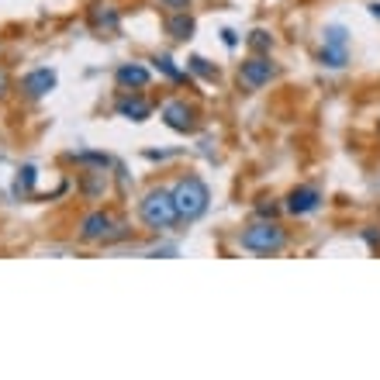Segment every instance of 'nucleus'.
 <instances>
[{"label": "nucleus", "instance_id": "aec40b11", "mask_svg": "<svg viewBox=\"0 0 380 380\" xmlns=\"http://www.w3.org/2000/svg\"><path fill=\"white\" fill-rule=\"evenodd\" d=\"M370 14H373V18H380V4H370Z\"/></svg>", "mask_w": 380, "mask_h": 380}, {"label": "nucleus", "instance_id": "dca6fc26", "mask_svg": "<svg viewBox=\"0 0 380 380\" xmlns=\"http://www.w3.org/2000/svg\"><path fill=\"white\" fill-rule=\"evenodd\" d=\"M249 46L263 52V49H270V35H266V32H252V39H249Z\"/></svg>", "mask_w": 380, "mask_h": 380}, {"label": "nucleus", "instance_id": "1a4fd4ad", "mask_svg": "<svg viewBox=\"0 0 380 380\" xmlns=\"http://www.w3.org/2000/svg\"><path fill=\"white\" fill-rule=\"evenodd\" d=\"M21 87H25L28 97H46V94L56 87V73H52V70H32Z\"/></svg>", "mask_w": 380, "mask_h": 380}, {"label": "nucleus", "instance_id": "9d476101", "mask_svg": "<svg viewBox=\"0 0 380 380\" xmlns=\"http://www.w3.org/2000/svg\"><path fill=\"white\" fill-rule=\"evenodd\" d=\"M166 32L177 39V42H187L194 35V18L187 11H173V18H166Z\"/></svg>", "mask_w": 380, "mask_h": 380}, {"label": "nucleus", "instance_id": "6ab92c4d", "mask_svg": "<svg viewBox=\"0 0 380 380\" xmlns=\"http://www.w3.org/2000/svg\"><path fill=\"white\" fill-rule=\"evenodd\" d=\"M221 35H225V46H235V42H239V39H235V32H232V28H225V32H221Z\"/></svg>", "mask_w": 380, "mask_h": 380}, {"label": "nucleus", "instance_id": "423d86ee", "mask_svg": "<svg viewBox=\"0 0 380 380\" xmlns=\"http://www.w3.org/2000/svg\"><path fill=\"white\" fill-rule=\"evenodd\" d=\"M111 228H114L111 214L94 211V214L83 218V225H80V239H87V242H108V239H111Z\"/></svg>", "mask_w": 380, "mask_h": 380}, {"label": "nucleus", "instance_id": "412c9836", "mask_svg": "<svg viewBox=\"0 0 380 380\" xmlns=\"http://www.w3.org/2000/svg\"><path fill=\"white\" fill-rule=\"evenodd\" d=\"M4 87H8V80H4V73H0V94H4Z\"/></svg>", "mask_w": 380, "mask_h": 380}, {"label": "nucleus", "instance_id": "a211bd4d", "mask_svg": "<svg viewBox=\"0 0 380 380\" xmlns=\"http://www.w3.org/2000/svg\"><path fill=\"white\" fill-rule=\"evenodd\" d=\"M163 8H170V11H187L190 8V0H159Z\"/></svg>", "mask_w": 380, "mask_h": 380}, {"label": "nucleus", "instance_id": "0eeeda50", "mask_svg": "<svg viewBox=\"0 0 380 380\" xmlns=\"http://www.w3.org/2000/svg\"><path fill=\"white\" fill-rule=\"evenodd\" d=\"M163 121L173 128V132H194V111L183 104V101H170L166 108H163Z\"/></svg>", "mask_w": 380, "mask_h": 380}, {"label": "nucleus", "instance_id": "f8f14e48", "mask_svg": "<svg viewBox=\"0 0 380 380\" xmlns=\"http://www.w3.org/2000/svg\"><path fill=\"white\" fill-rule=\"evenodd\" d=\"M118 83H121V87H146V83H149V70L128 63V66L118 70Z\"/></svg>", "mask_w": 380, "mask_h": 380}, {"label": "nucleus", "instance_id": "20e7f679", "mask_svg": "<svg viewBox=\"0 0 380 380\" xmlns=\"http://www.w3.org/2000/svg\"><path fill=\"white\" fill-rule=\"evenodd\" d=\"M321 63L332 70H342L349 63V32L342 25L325 28V46H321Z\"/></svg>", "mask_w": 380, "mask_h": 380}, {"label": "nucleus", "instance_id": "f3484780", "mask_svg": "<svg viewBox=\"0 0 380 380\" xmlns=\"http://www.w3.org/2000/svg\"><path fill=\"white\" fill-rule=\"evenodd\" d=\"M21 173H25V177H18V190H28V187L35 183V170H32V166H25Z\"/></svg>", "mask_w": 380, "mask_h": 380}, {"label": "nucleus", "instance_id": "ddd939ff", "mask_svg": "<svg viewBox=\"0 0 380 380\" xmlns=\"http://www.w3.org/2000/svg\"><path fill=\"white\" fill-rule=\"evenodd\" d=\"M94 25H97V28H118V14H114L111 8H104V11L97 8V11H94Z\"/></svg>", "mask_w": 380, "mask_h": 380}, {"label": "nucleus", "instance_id": "2eb2a0df", "mask_svg": "<svg viewBox=\"0 0 380 380\" xmlns=\"http://www.w3.org/2000/svg\"><path fill=\"white\" fill-rule=\"evenodd\" d=\"M190 70H194V73H201V77H218V73H214V70L201 59V56H194V59H190Z\"/></svg>", "mask_w": 380, "mask_h": 380}, {"label": "nucleus", "instance_id": "f257e3e1", "mask_svg": "<svg viewBox=\"0 0 380 380\" xmlns=\"http://www.w3.org/2000/svg\"><path fill=\"white\" fill-rule=\"evenodd\" d=\"M173 201H177V211H180L183 221H197V218L208 211L211 194H208V183H204V180L183 177V180L177 183V190H173Z\"/></svg>", "mask_w": 380, "mask_h": 380}, {"label": "nucleus", "instance_id": "7ed1b4c3", "mask_svg": "<svg viewBox=\"0 0 380 380\" xmlns=\"http://www.w3.org/2000/svg\"><path fill=\"white\" fill-rule=\"evenodd\" d=\"M283 242H287V235H283V228H280L277 221H259V225H252V228L242 232V249L259 252V256L280 252Z\"/></svg>", "mask_w": 380, "mask_h": 380}, {"label": "nucleus", "instance_id": "9b49d317", "mask_svg": "<svg viewBox=\"0 0 380 380\" xmlns=\"http://www.w3.org/2000/svg\"><path fill=\"white\" fill-rule=\"evenodd\" d=\"M118 114L128 118V121H146L149 118V104L142 97H121L118 101Z\"/></svg>", "mask_w": 380, "mask_h": 380}, {"label": "nucleus", "instance_id": "4468645a", "mask_svg": "<svg viewBox=\"0 0 380 380\" xmlns=\"http://www.w3.org/2000/svg\"><path fill=\"white\" fill-rule=\"evenodd\" d=\"M156 66H159V70H163V73H166L170 80H183V73H180V70H177V66H173V63H170L166 56H163V59H156Z\"/></svg>", "mask_w": 380, "mask_h": 380}, {"label": "nucleus", "instance_id": "39448f33", "mask_svg": "<svg viewBox=\"0 0 380 380\" xmlns=\"http://www.w3.org/2000/svg\"><path fill=\"white\" fill-rule=\"evenodd\" d=\"M239 80H242L249 90H259L263 83L273 80V63L263 59V56H252V59H246V63L239 66Z\"/></svg>", "mask_w": 380, "mask_h": 380}, {"label": "nucleus", "instance_id": "f03ea898", "mask_svg": "<svg viewBox=\"0 0 380 380\" xmlns=\"http://www.w3.org/2000/svg\"><path fill=\"white\" fill-rule=\"evenodd\" d=\"M142 221L149 228H173L180 221V211H177V201H173V190H152L146 194L142 201Z\"/></svg>", "mask_w": 380, "mask_h": 380}, {"label": "nucleus", "instance_id": "6e6552de", "mask_svg": "<svg viewBox=\"0 0 380 380\" xmlns=\"http://www.w3.org/2000/svg\"><path fill=\"white\" fill-rule=\"evenodd\" d=\"M318 204H321V194L314 187H297L287 197V211L290 214H311V211H318Z\"/></svg>", "mask_w": 380, "mask_h": 380}]
</instances>
